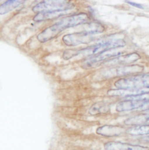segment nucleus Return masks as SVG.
Segmentation results:
<instances>
[{
    "mask_svg": "<svg viewBox=\"0 0 149 150\" xmlns=\"http://www.w3.org/2000/svg\"><path fill=\"white\" fill-rule=\"evenodd\" d=\"M125 132L123 127L112 125H104L97 128V134L108 137H117L122 134Z\"/></svg>",
    "mask_w": 149,
    "mask_h": 150,
    "instance_id": "nucleus-11",
    "label": "nucleus"
},
{
    "mask_svg": "<svg viewBox=\"0 0 149 150\" xmlns=\"http://www.w3.org/2000/svg\"><path fill=\"white\" fill-rule=\"evenodd\" d=\"M127 133L132 136L149 135V124L131 127L127 130Z\"/></svg>",
    "mask_w": 149,
    "mask_h": 150,
    "instance_id": "nucleus-16",
    "label": "nucleus"
},
{
    "mask_svg": "<svg viewBox=\"0 0 149 150\" xmlns=\"http://www.w3.org/2000/svg\"><path fill=\"white\" fill-rule=\"evenodd\" d=\"M143 70L144 67L139 65L112 67L102 71L100 74V76L102 79H110L121 76L133 74L137 73H141Z\"/></svg>",
    "mask_w": 149,
    "mask_h": 150,
    "instance_id": "nucleus-5",
    "label": "nucleus"
},
{
    "mask_svg": "<svg viewBox=\"0 0 149 150\" xmlns=\"http://www.w3.org/2000/svg\"><path fill=\"white\" fill-rule=\"evenodd\" d=\"M146 102L138 100L125 99L119 102L116 106V110L118 112H128L134 110L143 109Z\"/></svg>",
    "mask_w": 149,
    "mask_h": 150,
    "instance_id": "nucleus-9",
    "label": "nucleus"
},
{
    "mask_svg": "<svg viewBox=\"0 0 149 150\" xmlns=\"http://www.w3.org/2000/svg\"><path fill=\"white\" fill-rule=\"evenodd\" d=\"M105 150H149V147L119 142H109L104 144Z\"/></svg>",
    "mask_w": 149,
    "mask_h": 150,
    "instance_id": "nucleus-10",
    "label": "nucleus"
},
{
    "mask_svg": "<svg viewBox=\"0 0 149 150\" xmlns=\"http://www.w3.org/2000/svg\"><path fill=\"white\" fill-rule=\"evenodd\" d=\"M74 7L71 2L67 1H44L33 7L32 11L36 13L66 12Z\"/></svg>",
    "mask_w": 149,
    "mask_h": 150,
    "instance_id": "nucleus-4",
    "label": "nucleus"
},
{
    "mask_svg": "<svg viewBox=\"0 0 149 150\" xmlns=\"http://www.w3.org/2000/svg\"><path fill=\"white\" fill-rule=\"evenodd\" d=\"M89 19L88 15L86 13H80L66 16L40 32L37 35V39L40 43H45L57 37L65 29L84 24Z\"/></svg>",
    "mask_w": 149,
    "mask_h": 150,
    "instance_id": "nucleus-1",
    "label": "nucleus"
},
{
    "mask_svg": "<svg viewBox=\"0 0 149 150\" xmlns=\"http://www.w3.org/2000/svg\"><path fill=\"white\" fill-rule=\"evenodd\" d=\"M126 44V42L122 39H108L82 49H67L64 52L63 57L65 60L77 56L90 57L110 49L125 47Z\"/></svg>",
    "mask_w": 149,
    "mask_h": 150,
    "instance_id": "nucleus-2",
    "label": "nucleus"
},
{
    "mask_svg": "<svg viewBox=\"0 0 149 150\" xmlns=\"http://www.w3.org/2000/svg\"><path fill=\"white\" fill-rule=\"evenodd\" d=\"M125 2L130 4L131 5L134 6V7H136V8H139V9H144V7L141 5V4H137V3H135L134 2H131V1H125Z\"/></svg>",
    "mask_w": 149,
    "mask_h": 150,
    "instance_id": "nucleus-19",
    "label": "nucleus"
},
{
    "mask_svg": "<svg viewBox=\"0 0 149 150\" xmlns=\"http://www.w3.org/2000/svg\"><path fill=\"white\" fill-rule=\"evenodd\" d=\"M93 35L84 31L65 35L63 38L64 43L68 46H75L81 44H87L93 39Z\"/></svg>",
    "mask_w": 149,
    "mask_h": 150,
    "instance_id": "nucleus-7",
    "label": "nucleus"
},
{
    "mask_svg": "<svg viewBox=\"0 0 149 150\" xmlns=\"http://www.w3.org/2000/svg\"><path fill=\"white\" fill-rule=\"evenodd\" d=\"M110 105L103 101L98 102L93 104L90 108L89 112L91 115H98L101 114H105L110 112Z\"/></svg>",
    "mask_w": 149,
    "mask_h": 150,
    "instance_id": "nucleus-14",
    "label": "nucleus"
},
{
    "mask_svg": "<svg viewBox=\"0 0 149 150\" xmlns=\"http://www.w3.org/2000/svg\"><path fill=\"white\" fill-rule=\"evenodd\" d=\"M149 123V113H142L129 117L124 121V124L127 126H141Z\"/></svg>",
    "mask_w": 149,
    "mask_h": 150,
    "instance_id": "nucleus-13",
    "label": "nucleus"
},
{
    "mask_svg": "<svg viewBox=\"0 0 149 150\" xmlns=\"http://www.w3.org/2000/svg\"><path fill=\"white\" fill-rule=\"evenodd\" d=\"M25 1H16V0H9L5 1L0 5V15H4L9 12L19 5L25 2Z\"/></svg>",
    "mask_w": 149,
    "mask_h": 150,
    "instance_id": "nucleus-15",
    "label": "nucleus"
},
{
    "mask_svg": "<svg viewBox=\"0 0 149 150\" xmlns=\"http://www.w3.org/2000/svg\"><path fill=\"white\" fill-rule=\"evenodd\" d=\"M141 59V56L138 53H132L121 56H118L105 62L107 66L114 67L118 65H124L135 62Z\"/></svg>",
    "mask_w": 149,
    "mask_h": 150,
    "instance_id": "nucleus-8",
    "label": "nucleus"
},
{
    "mask_svg": "<svg viewBox=\"0 0 149 150\" xmlns=\"http://www.w3.org/2000/svg\"><path fill=\"white\" fill-rule=\"evenodd\" d=\"M123 53L122 52L117 50V49H110L96 56L89 57L84 62L82 67L85 69H89L97 67L103 62L112 57H117Z\"/></svg>",
    "mask_w": 149,
    "mask_h": 150,
    "instance_id": "nucleus-6",
    "label": "nucleus"
},
{
    "mask_svg": "<svg viewBox=\"0 0 149 150\" xmlns=\"http://www.w3.org/2000/svg\"><path fill=\"white\" fill-rule=\"evenodd\" d=\"M146 91L143 89H110L107 92V95L112 96H132L141 94L146 92Z\"/></svg>",
    "mask_w": 149,
    "mask_h": 150,
    "instance_id": "nucleus-12",
    "label": "nucleus"
},
{
    "mask_svg": "<svg viewBox=\"0 0 149 150\" xmlns=\"http://www.w3.org/2000/svg\"><path fill=\"white\" fill-rule=\"evenodd\" d=\"M125 99H132V100H138L143 102H149V92H146L141 94L137 95L129 96L125 98Z\"/></svg>",
    "mask_w": 149,
    "mask_h": 150,
    "instance_id": "nucleus-18",
    "label": "nucleus"
},
{
    "mask_svg": "<svg viewBox=\"0 0 149 150\" xmlns=\"http://www.w3.org/2000/svg\"><path fill=\"white\" fill-rule=\"evenodd\" d=\"M114 85L118 89H143L149 88V74H140L121 78Z\"/></svg>",
    "mask_w": 149,
    "mask_h": 150,
    "instance_id": "nucleus-3",
    "label": "nucleus"
},
{
    "mask_svg": "<svg viewBox=\"0 0 149 150\" xmlns=\"http://www.w3.org/2000/svg\"><path fill=\"white\" fill-rule=\"evenodd\" d=\"M65 13V12H43L37 13L34 18L33 20L36 22H41L52 19L58 16H61Z\"/></svg>",
    "mask_w": 149,
    "mask_h": 150,
    "instance_id": "nucleus-17",
    "label": "nucleus"
}]
</instances>
